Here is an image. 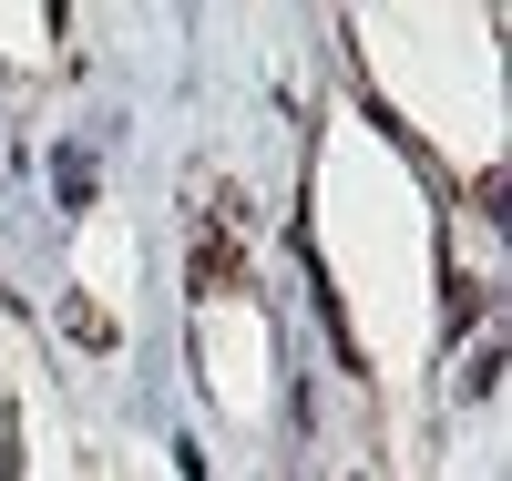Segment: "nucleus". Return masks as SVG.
I'll use <instances>...</instances> for the list:
<instances>
[{
  "label": "nucleus",
  "instance_id": "1",
  "mask_svg": "<svg viewBox=\"0 0 512 481\" xmlns=\"http://www.w3.org/2000/svg\"><path fill=\"white\" fill-rule=\"evenodd\" d=\"M62 328H72V338H82V348H113V318H103V308H93V297H72V308H62Z\"/></svg>",
  "mask_w": 512,
  "mask_h": 481
}]
</instances>
